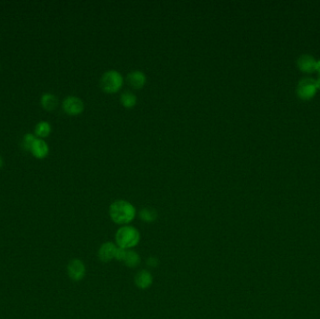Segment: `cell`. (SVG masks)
Wrapping results in <instances>:
<instances>
[{
  "label": "cell",
  "instance_id": "cell-20",
  "mask_svg": "<svg viewBox=\"0 0 320 319\" xmlns=\"http://www.w3.org/2000/svg\"><path fill=\"white\" fill-rule=\"evenodd\" d=\"M3 163H4L3 162V158L0 156V168L3 166Z\"/></svg>",
  "mask_w": 320,
  "mask_h": 319
},
{
  "label": "cell",
  "instance_id": "cell-16",
  "mask_svg": "<svg viewBox=\"0 0 320 319\" xmlns=\"http://www.w3.org/2000/svg\"><path fill=\"white\" fill-rule=\"evenodd\" d=\"M140 215L142 217V219L147 221V222H150L153 220L156 219L157 217V213L154 209H149V208H145L141 211Z\"/></svg>",
  "mask_w": 320,
  "mask_h": 319
},
{
  "label": "cell",
  "instance_id": "cell-8",
  "mask_svg": "<svg viewBox=\"0 0 320 319\" xmlns=\"http://www.w3.org/2000/svg\"><path fill=\"white\" fill-rule=\"evenodd\" d=\"M119 247L113 243H106L103 244L99 251V257L102 261H110L113 258H116Z\"/></svg>",
  "mask_w": 320,
  "mask_h": 319
},
{
  "label": "cell",
  "instance_id": "cell-13",
  "mask_svg": "<svg viewBox=\"0 0 320 319\" xmlns=\"http://www.w3.org/2000/svg\"><path fill=\"white\" fill-rule=\"evenodd\" d=\"M41 105L46 111L52 112L58 105V99L55 95L50 94V93L44 94L41 98Z\"/></svg>",
  "mask_w": 320,
  "mask_h": 319
},
{
  "label": "cell",
  "instance_id": "cell-2",
  "mask_svg": "<svg viewBox=\"0 0 320 319\" xmlns=\"http://www.w3.org/2000/svg\"><path fill=\"white\" fill-rule=\"evenodd\" d=\"M140 241V233L138 231L130 226L125 225L120 227L115 235L116 245L124 250H128L132 247L136 246Z\"/></svg>",
  "mask_w": 320,
  "mask_h": 319
},
{
  "label": "cell",
  "instance_id": "cell-18",
  "mask_svg": "<svg viewBox=\"0 0 320 319\" xmlns=\"http://www.w3.org/2000/svg\"><path fill=\"white\" fill-rule=\"evenodd\" d=\"M315 71L319 74L320 76V59L318 61H316V67H315Z\"/></svg>",
  "mask_w": 320,
  "mask_h": 319
},
{
  "label": "cell",
  "instance_id": "cell-3",
  "mask_svg": "<svg viewBox=\"0 0 320 319\" xmlns=\"http://www.w3.org/2000/svg\"><path fill=\"white\" fill-rule=\"evenodd\" d=\"M101 87L104 92L114 93L123 85V76L117 70L111 69L103 73L100 81Z\"/></svg>",
  "mask_w": 320,
  "mask_h": 319
},
{
  "label": "cell",
  "instance_id": "cell-5",
  "mask_svg": "<svg viewBox=\"0 0 320 319\" xmlns=\"http://www.w3.org/2000/svg\"><path fill=\"white\" fill-rule=\"evenodd\" d=\"M63 109L68 114L77 115L83 111L84 104L80 98L75 96H69L64 100Z\"/></svg>",
  "mask_w": 320,
  "mask_h": 319
},
{
  "label": "cell",
  "instance_id": "cell-7",
  "mask_svg": "<svg viewBox=\"0 0 320 319\" xmlns=\"http://www.w3.org/2000/svg\"><path fill=\"white\" fill-rule=\"evenodd\" d=\"M297 67L298 69L305 73H312L315 71L316 67V60L311 55H301V57L297 59Z\"/></svg>",
  "mask_w": 320,
  "mask_h": 319
},
{
  "label": "cell",
  "instance_id": "cell-11",
  "mask_svg": "<svg viewBox=\"0 0 320 319\" xmlns=\"http://www.w3.org/2000/svg\"><path fill=\"white\" fill-rule=\"evenodd\" d=\"M31 153L34 157L44 158L49 153V146L41 139H37L31 147Z\"/></svg>",
  "mask_w": 320,
  "mask_h": 319
},
{
  "label": "cell",
  "instance_id": "cell-4",
  "mask_svg": "<svg viewBox=\"0 0 320 319\" xmlns=\"http://www.w3.org/2000/svg\"><path fill=\"white\" fill-rule=\"evenodd\" d=\"M298 98L301 100H310L314 98L317 88L315 85V81L313 78H303L298 82L296 88Z\"/></svg>",
  "mask_w": 320,
  "mask_h": 319
},
{
  "label": "cell",
  "instance_id": "cell-9",
  "mask_svg": "<svg viewBox=\"0 0 320 319\" xmlns=\"http://www.w3.org/2000/svg\"><path fill=\"white\" fill-rule=\"evenodd\" d=\"M116 258L124 261L128 267H135L140 262V257L134 251L124 250L121 248L118 249Z\"/></svg>",
  "mask_w": 320,
  "mask_h": 319
},
{
  "label": "cell",
  "instance_id": "cell-15",
  "mask_svg": "<svg viewBox=\"0 0 320 319\" xmlns=\"http://www.w3.org/2000/svg\"><path fill=\"white\" fill-rule=\"evenodd\" d=\"M51 131H52V126L48 122L42 121V122H39L38 125H36L35 133L39 138H45V137L49 136Z\"/></svg>",
  "mask_w": 320,
  "mask_h": 319
},
{
  "label": "cell",
  "instance_id": "cell-14",
  "mask_svg": "<svg viewBox=\"0 0 320 319\" xmlns=\"http://www.w3.org/2000/svg\"><path fill=\"white\" fill-rule=\"evenodd\" d=\"M121 103L123 104V106L126 108H132L135 106L137 103V97L134 93H132L130 91H125L121 94Z\"/></svg>",
  "mask_w": 320,
  "mask_h": 319
},
{
  "label": "cell",
  "instance_id": "cell-19",
  "mask_svg": "<svg viewBox=\"0 0 320 319\" xmlns=\"http://www.w3.org/2000/svg\"><path fill=\"white\" fill-rule=\"evenodd\" d=\"M315 81V85H316V88H317V90L319 89L320 90V76L317 78V79H315L314 80Z\"/></svg>",
  "mask_w": 320,
  "mask_h": 319
},
{
  "label": "cell",
  "instance_id": "cell-1",
  "mask_svg": "<svg viewBox=\"0 0 320 319\" xmlns=\"http://www.w3.org/2000/svg\"><path fill=\"white\" fill-rule=\"evenodd\" d=\"M110 216L116 224L126 225L130 223L136 215V210L130 202L126 200H115L110 206Z\"/></svg>",
  "mask_w": 320,
  "mask_h": 319
},
{
  "label": "cell",
  "instance_id": "cell-12",
  "mask_svg": "<svg viewBox=\"0 0 320 319\" xmlns=\"http://www.w3.org/2000/svg\"><path fill=\"white\" fill-rule=\"evenodd\" d=\"M152 282H153V277L148 270L143 269V270L139 271L135 276V284L138 288H142V289L149 288Z\"/></svg>",
  "mask_w": 320,
  "mask_h": 319
},
{
  "label": "cell",
  "instance_id": "cell-6",
  "mask_svg": "<svg viewBox=\"0 0 320 319\" xmlns=\"http://www.w3.org/2000/svg\"><path fill=\"white\" fill-rule=\"evenodd\" d=\"M68 275L73 281H80L85 275L84 264L80 259H73L68 265Z\"/></svg>",
  "mask_w": 320,
  "mask_h": 319
},
{
  "label": "cell",
  "instance_id": "cell-10",
  "mask_svg": "<svg viewBox=\"0 0 320 319\" xmlns=\"http://www.w3.org/2000/svg\"><path fill=\"white\" fill-rule=\"evenodd\" d=\"M126 81L131 87L135 89L142 88L145 84L146 76L141 70H133L126 76Z\"/></svg>",
  "mask_w": 320,
  "mask_h": 319
},
{
  "label": "cell",
  "instance_id": "cell-17",
  "mask_svg": "<svg viewBox=\"0 0 320 319\" xmlns=\"http://www.w3.org/2000/svg\"><path fill=\"white\" fill-rule=\"evenodd\" d=\"M37 138L33 134H25L23 138V147L26 151L31 150L32 145L35 143Z\"/></svg>",
  "mask_w": 320,
  "mask_h": 319
}]
</instances>
